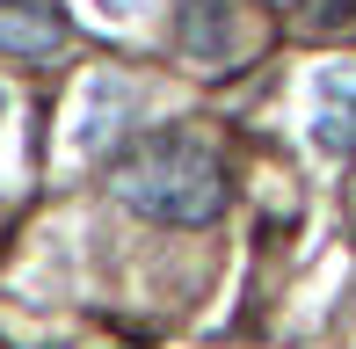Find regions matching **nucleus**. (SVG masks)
I'll list each match as a JSON object with an SVG mask.
<instances>
[{
	"label": "nucleus",
	"mask_w": 356,
	"mask_h": 349,
	"mask_svg": "<svg viewBox=\"0 0 356 349\" xmlns=\"http://www.w3.org/2000/svg\"><path fill=\"white\" fill-rule=\"evenodd\" d=\"M109 182L153 226H211L225 211V168L189 131H145L138 146L109 161Z\"/></svg>",
	"instance_id": "1"
},
{
	"label": "nucleus",
	"mask_w": 356,
	"mask_h": 349,
	"mask_svg": "<svg viewBox=\"0 0 356 349\" xmlns=\"http://www.w3.org/2000/svg\"><path fill=\"white\" fill-rule=\"evenodd\" d=\"M175 44L197 66H225L240 51V0H182L175 15Z\"/></svg>",
	"instance_id": "2"
},
{
	"label": "nucleus",
	"mask_w": 356,
	"mask_h": 349,
	"mask_svg": "<svg viewBox=\"0 0 356 349\" xmlns=\"http://www.w3.org/2000/svg\"><path fill=\"white\" fill-rule=\"evenodd\" d=\"M51 51H66V15L44 8V0H0V58L37 66Z\"/></svg>",
	"instance_id": "3"
},
{
	"label": "nucleus",
	"mask_w": 356,
	"mask_h": 349,
	"mask_svg": "<svg viewBox=\"0 0 356 349\" xmlns=\"http://www.w3.org/2000/svg\"><path fill=\"white\" fill-rule=\"evenodd\" d=\"M320 146L356 153V66L320 73Z\"/></svg>",
	"instance_id": "4"
},
{
	"label": "nucleus",
	"mask_w": 356,
	"mask_h": 349,
	"mask_svg": "<svg viewBox=\"0 0 356 349\" xmlns=\"http://www.w3.org/2000/svg\"><path fill=\"white\" fill-rule=\"evenodd\" d=\"M356 22V0H298V29L305 37H327V29Z\"/></svg>",
	"instance_id": "5"
},
{
	"label": "nucleus",
	"mask_w": 356,
	"mask_h": 349,
	"mask_svg": "<svg viewBox=\"0 0 356 349\" xmlns=\"http://www.w3.org/2000/svg\"><path fill=\"white\" fill-rule=\"evenodd\" d=\"M95 8H102V15H138L145 0H95Z\"/></svg>",
	"instance_id": "6"
}]
</instances>
